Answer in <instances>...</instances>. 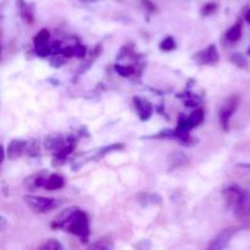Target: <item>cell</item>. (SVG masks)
Masks as SVG:
<instances>
[{"label": "cell", "mask_w": 250, "mask_h": 250, "mask_svg": "<svg viewBox=\"0 0 250 250\" xmlns=\"http://www.w3.org/2000/svg\"><path fill=\"white\" fill-rule=\"evenodd\" d=\"M50 227L54 229H61V231L68 232L76 237H80L81 242L85 244L89 242L90 227L88 215L83 210L76 207L67 208L62 210L53 222Z\"/></svg>", "instance_id": "cell-1"}, {"label": "cell", "mask_w": 250, "mask_h": 250, "mask_svg": "<svg viewBox=\"0 0 250 250\" xmlns=\"http://www.w3.org/2000/svg\"><path fill=\"white\" fill-rule=\"evenodd\" d=\"M229 209L237 219L246 221L250 216V195L248 190L238 185H231L222 192Z\"/></svg>", "instance_id": "cell-2"}, {"label": "cell", "mask_w": 250, "mask_h": 250, "mask_svg": "<svg viewBox=\"0 0 250 250\" xmlns=\"http://www.w3.org/2000/svg\"><path fill=\"white\" fill-rule=\"evenodd\" d=\"M23 200L29 209L33 210L34 212H38V214H48V212L53 211L60 207V202L54 199V198L27 194L23 197Z\"/></svg>", "instance_id": "cell-3"}, {"label": "cell", "mask_w": 250, "mask_h": 250, "mask_svg": "<svg viewBox=\"0 0 250 250\" xmlns=\"http://www.w3.org/2000/svg\"><path fill=\"white\" fill-rule=\"evenodd\" d=\"M239 105V97L238 95H232V97L227 98L221 105L219 110V119L220 124H221L222 129L225 132L229 131V120L233 116L234 112L237 111V107Z\"/></svg>", "instance_id": "cell-4"}, {"label": "cell", "mask_w": 250, "mask_h": 250, "mask_svg": "<svg viewBox=\"0 0 250 250\" xmlns=\"http://www.w3.org/2000/svg\"><path fill=\"white\" fill-rule=\"evenodd\" d=\"M193 60L200 66L215 65L220 60V53L217 50V46L215 44H210L208 48L197 51L193 55Z\"/></svg>", "instance_id": "cell-5"}, {"label": "cell", "mask_w": 250, "mask_h": 250, "mask_svg": "<svg viewBox=\"0 0 250 250\" xmlns=\"http://www.w3.org/2000/svg\"><path fill=\"white\" fill-rule=\"evenodd\" d=\"M241 229L238 227H231V229H226L224 231L220 232L216 237L210 241L209 246H208V249L210 250H221L227 248L229 246V242L237 234V232Z\"/></svg>", "instance_id": "cell-6"}, {"label": "cell", "mask_w": 250, "mask_h": 250, "mask_svg": "<svg viewBox=\"0 0 250 250\" xmlns=\"http://www.w3.org/2000/svg\"><path fill=\"white\" fill-rule=\"evenodd\" d=\"M102 51H103L102 44H97V45L93 48V50L89 53V55H87L84 62H82V65H80V67L77 68V71H76V73H75V77H73V82L75 83L77 82V80H80L81 76H82L83 73L87 72V71L92 67V65L94 63V61L100 56Z\"/></svg>", "instance_id": "cell-7"}, {"label": "cell", "mask_w": 250, "mask_h": 250, "mask_svg": "<svg viewBox=\"0 0 250 250\" xmlns=\"http://www.w3.org/2000/svg\"><path fill=\"white\" fill-rule=\"evenodd\" d=\"M27 146L28 142L23 141V139H12L6 148V155L10 160H16V159L21 158L24 153L27 151Z\"/></svg>", "instance_id": "cell-8"}, {"label": "cell", "mask_w": 250, "mask_h": 250, "mask_svg": "<svg viewBox=\"0 0 250 250\" xmlns=\"http://www.w3.org/2000/svg\"><path fill=\"white\" fill-rule=\"evenodd\" d=\"M133 104L137 112H138V116L141 121L146 122L148 121V120H150V117L153 116L154 112V107L150 102H148V100L146 99H142V98L139 97H133Z\"/></svg>", "instance_id": "cell-9"}, {"label": "cell", "mask_w": 250, "mask_h": 250, "mask_svg": "<svg viewBox=\"0 0 250 250\" xmlns=\"http://www.w3.org/2000/svg\"><path fill=\"white\" fill-rule=\"evenodd\" d=\"M124 148H125V144H122V143H112V144H109V146H102V148L98 149V150L95 151V153L93 154L90 158H88L83 164H87V163H89V161H95V163H97V161L102 160L103 158H105L107 154H111V153H114V151L122 150Z\"/></svg>", "instance_id": "cell-10"}, {"label": "cell", "mask_w": 250, "mask_h": 250, "mask_svg": "<svg viewBox=\"0 0 250 250\" xmlns=\"http://www.w3.org/2000/svg\"><path fill=\"white\" fill-rule=\"evenodd\" d=\"M66 141H67V137H63L62 134H50V136L46 137L45 141H44V148H45V150L51 151V153L54 154L58 150H60V149L65 146Z\"/></svg>", "instance_id": "cell-11"}, {"label": "cell", "mask_w": 250, "mask_h": 250, "mask_svg": "<svg viewBox=\"0 0 250 250\" xmlns=\"http://www.w3.org/2000/svg\"><path fill=\"white\" fill-rule=\"evenodd\" d=\"M17 9L20 16L27 24H32L34 22V4H28L26 0H16Z\"/></svg>", "instance_id": "cell-12"}, {"label": "cell", "mask_w": 250, "mask_h": 250, "mask_svg": "<svg viewBox=\"0 0 250 250\" xmlns=\"http://www.w3.org/2000/svg\"><path fill=\"white\" fill-rule=\"evenodd\" d=\"M63 186H65V180H63L62 176L58 175V173H53V175L46 178L43 188L46 190H58L61 189Z\"/></svg>", "instance_id": "cell-13"}, {"label": "cell", "mask_w": 250, "mask_h": 250, "mask_svg": "<svg viewBox=\"0 0 250 250\" xmlns=\"http://www.w3.org/2000/svg\"><path fill=\"white\" fill-rule=\"evenodd\" d=\"M188 163H189V159L187 158V155H185L181 151H173L170 155V167H168V171H172L175 168L188 165Z\"/></svg>", "instance_id": "cell-14"}, {"label": "cell", "mask_w": 250, "mask_h": 250, "mask_svg": "<svg viewBox=\"0 0 250 250\" xmlns=\"http://www.w3.org/2000/svg\"><path fill=\"white\" fill-rule=\"evenodd\" d=\"M49 39H50V32L46 28H42L41 31L36 34V37H34L33 39L34 50H38V49L49 46Z\"/></svg>", "instance_id": "cell-15"}, {"label": "cell", "mask_w": 250, "mask_h": 250, "mask_svg": "<svg viewBox=\"0 0 250 250\" xmlns=\"http://www.w3.org/2000/svg\"><path fill=\"white\" fill-rule=\"evenodd\" d=\"M242 33H243V22L238 21L226 32L225 36H226V39L229 42H231V43H236V42H238L239 39H241Z\"/></svg>", "instance_id": "cell-16"}, {"label": "cell", "mask_w": 250, "mask_h": 250, "mask_svg": "<svg viewBox=\"0 0 250 250\" xmlns=\"http://www.w3.org/2000/svg\"><path fill=\"white\" fill-rule=\"evenodd\" d=\"M204 119H205V111L202 109V107H199V109H195L194 111L188 116V122H189L190 127H192L193 129L195 128V127L200 126V125L204 122Z\"/></svg>", "instance_id": "cell-17"}, {"label": "cell", "mask_w": 250, "mask_h": 250, "mask_svg": "<svg viewBox=\"0 0 250 250\" xmlns=\"http://www.w3.org/2000/svg\"><path fill=\"white\" fill-rule=\"evenodd\" d=\"M114 70L117 75H120L124 78H128L137 73V67L133 65L126 66V65H121V63H116V65H114Z\"/></svg>", "instance_id": "cell-18"}, {"label": "cell", "mask_w": 250, "mask_h": 250, "mask_svg": "<svg viewBox=\"0 0 250 250\" xmlns=\"http://www.w3.org/2000/svg\"><path fill=\"white\" fill-rule=\"evenodd\" d=\"M143 139H177V133H176V128H166L161 129L156 134L148 137H142Z\"/></svg>", "instance_id": "cell-19"}, {"label": "cell", "mask_w": 250, "mask_h": 250, "mask_svg": "<svg viewBox=\"0 0 250 250\" xmlns=\"http://www.w3.org/2000/svg\"><path fill=\"white\" fill-rule=\"evenodd\" d=\"M229 61L238 68H242V70H248L249 67L248 59H247V56L242 53L232 54L231 58H229Z\"/></svg>", "instance_id": "cell-20"}, {"label": "cell", "mask_w": 250, "mask_h": 250, "mask_svg": "<svg viewBox=\"0 0 250 250\" xmlns=\"http://www.w3.org/2000/svg\"><path fill=\"white\" fill-rule=\"evenodd\" d=\"M139 203H141L143 207H149V205H159L161 203V197L159 194H146V193H142L139 195Z\"/></svg>", "instance_id": "cell-21"}, {"label": "cell", "mask_w": 250, "mask_h": 250, "mask_svg": "<svg viewBox=\"0 0 250 250\" xmlns=\"http://www.w3.org/2000/svg\"><path fill=\"white\" fill-rule=\"evenodd\" d=\"M66 60H67V58H66L61 51H55V53H53L49 56V62H50V65L55 68L61 67V66L66 62Z\"/></svg>", "instance_id": "cell-22"}, {"label": "cell", "mask_w": 250, "mask_h": 250, "mask_svg": "<svg viewBox=\"0 0 250 250\" xmlns=\"http://www.w3.org/2000/svg\"><path fill=\"white\" fill-rule=\"evenodd\" d=\"M73 58H77L83 60V59L87 58L88 55V49L84 44L82 43H76L73 44Z\"/></svg>", "instance_id": "cell-23"}, {"label": "cell", "mask_w": 250, "mask_h": 250, "mask_svg": "<svg viewBox=\"0 0 250 250\" xmlns=\"http://www.w3.org/2000/svg\"><path fill=\"white\" fill-rule=\"evenodd\" d=\"M88 248H89V249H98V250H100V249L107 250V249H114V244H112V242L110 241V239L103 238V239H100V241H98L97 243L88 246Z\"/></svg>", "instance_id": "cell-24"}, {"label": "cell", "mask_w": 250, "mask_h": 250, "mask_svg": "<svg viewBox=\"0 0 250 250\" xmlns=\"http://www.w3.org/2000/svg\"><path fill=\"white\" fill-rule=\"evenodd\" d=\"M38 249H44V250H63V246L56 239H48V241L44 242L42 246H39Z\"/></svg>", "instance_id": "cell-25"}, {"label": "cell", "mask_w": 250, "mask_h": 250, "mask_svg": "<svg viewBox=\"0 0 250 250\" xmlns=\"http://www.w3.org/2000/svg\"><path fill=\"white\" fill-rule=\"evenodd\" d=\"M217 9H219V5L217 4H215V2H208V4H205L204 6L200 9V16L202 17L211 16L212 14H215V12L217 11Z\"/></svg>", "instance_id": "cell-26"}, {"label": "cell", "mask_w": 250, "mask_h": 250, "mask_svg": "<svg viewBox=\"0 0 250 250\" xmlns=\"http://www.w3.org/2000/svg\"><path fill=\"white\" fill-rule=\"evenodd\" d=\"M177 48V44H176L175 39L171 36L166 37L163 42L160 43V49L163 51H172Z\"/></svg>", "instance_id": "cell-27"}, {"label": "cell", "mask_w": 250, "mask_h": 250, "mask_svg": "<svg viewBox=\"0 0 250 250\" xmlns=\"http://www.w3.org/2000/svg\"><path fill=\"white\" fill-rule=\"evenodd\" d=\"M133 55H136V53H134L133 50V45H132V44H126V45H124L120 49V53L119 55H117V60H121V59L126 58V56L132 58Z\"/></svg>", "instance_id": "cell-28"}, {"label": "cell", "mask_w": 250, "mask_h": 250, "mask_svg": "<svg viewBox=\"0 0 250 250\" xmlns=\"http://www.w3.org/2000/svg\"><path fill=\"white\" fill-rule=\"evenodd\" d=\"M26 154H28V155L32 156V158H36V156L39 155V146H38V143H37L36 141L28 142Z\"/></svg>", "instance_id": "cell-29"}, {"label": "cell", "mask_w": 250, "mask_h": 250, "mask_svg": "<svg viewBox=\"0 0 250 250\" xmlns=\"http://www.w3.org/2000/svg\"><path fill=\"white\" fill-rule=\"evenodd\" d=\"M142 2H143L144 7H146L149 12L156 11V6L150 1V0H142Z\"/></svg>", "instance_id": "cell-30"}, {"label": "cell", "mask_w": 250, "mask_h": 250, "mask_svg": "<svg viewBox=\"0 0 250 250\" xmlns=\"http://www.w3.org/2000/svg\"><path fill=\"white\" fill-rule=\"evenodd\" d=\"M156 112H159V114L161 115V116L163 117H165V119H170V117L167 116V114H166V111H165V107H164V104L163 103H161L160 105H159V106H156Z\"/></svg>", "instance_id": "cell-31"}, {"label": "cell", "mask_w": 250, "mask_h": 250, "mask_svg": "<svg viewBox=\"0 0 250 250\" xmlns=\"http://www.w3.org/2000/svg\"><path fill=\"white\" fill-rule=\"evenodd\" d=\"M78 1L83 2V4H90V2H94L95 0H78Z\"/></svg>", "instance_id": "cell-32"}, {"label": "cell", "mask_w": 250, "mask_h": 250, "mask_svg": "<svg viewBox=\"0 0 250 250\" xmlns=\"http://www.w3.org/2000/svg\"><path fill=\"white\" fill-rule=\"evenodd\" d=\"M246 20H247V22H248V23H250V10L248 12H247V15H246Z\"/></svg>", "instance_id": "cell-33"}, {"label": "cell", "mask_w": 250, "mask_h": 250, "mask_svg": "<svg viewBox=\"0 0 250 250\" xmlns=\"http://www.w3.org/2000/svg\"><path fill=\"white\" fill-rule=\"evenodd\" d=\"M5 222H6V221H5L4 217H1V231L4 229V227H5Z\"/></svg>", "instance_id": "cell-34"}, {"label": "cell", "mask_w": 250, "mask_h": 250, "mask_svg": "<svg viewBox=\"0 0 250 250\" xmlns=\"http://www.w3.org/2000/svg\"><path fill=\"white\" fill-rule=\"evenodd\" d=\"M248 55H250V46H249V49H248Z\"/></svg>", "instance_id": "cell-35"}]
</instances>
